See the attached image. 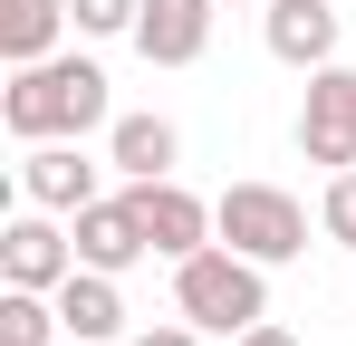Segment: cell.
I'll use <instances>...</instances> for the list:
<instances>
[{
    "mask_svg": "<svg viewBox=\"0 0 356 346\" xmlns=\"http://www.w3.org/2000/svg\"><path fill=\"white\" fill-rule=\"evenodd\" d=\"M0 125L19 135V145H58V135H97V125H116V97H106V67L97 58H29V67H10V87H0Z\"/></svg>",
    "mask_w": 356,
    "mask_h": 346,
    "instance_id": "cell-1",
    "label": "cell"
},
{
    "mask_svg": "<svg viewBox=\"0 0 356 346\" xmlns=\"http://www.w3.org/2000/svg\"><path fill=\"white\" fill-rule=\"evenodd\" d=\"M174 318H193L202 337H241L270 318V270L232 240H202L193 260H174Z\"/></svg>",
    "mask_w": 356,
    "mask_h": 346,
    "instance_id": "cell-2",
    "label": "cell"
},
{
    "mask_svg": "<svg viewBox=\"0 0 356 346\" xmlns=\"http://www.w3.org/2000/svg\"><path fill=\"white\" fill-rule=\"evenodd\" d=\"M212 222H222V240L250 250L260 270H289L298 250H308V202L280 192V183H232V192L212 202Z\"/></svg>",
    "mask_w": 356,
    "mask_h": 346,
    "instance_id": "cell-3",
    "label": "cell"
},
{
    "mask_svg": "<svg viewBox=\"0 0 356 346\" xmlns=\"http://www.w3.org/2000/svg\"><path fill=\"white\" fill-rule=\"evenodd\" d=\"M298 154L327 173L356 164V67H308V97H298Z\"/></svg>",
    "mask_w": 356,
    "mask_h": 346,
    "instance_id": "cell-4",
    "label": "cell"
},
{
    "mask_svg": "<svg viewBox=\"0 0 356 346\" xmlns=\"http://www.w3.org/2000/svg\"><path fill=\"white\" fill-rule=\"evenodd\" d=\"M67 270H77V231H67V212H10L0 222V288H58Z\"/></svg>",
    "mask_w": 356,
    "mask_h": 346,
    "instance_id": "cell-5",
    "label": "cell"
},
{
    "mask_svg": "<svg viewBox=\"0 0 356 346\" xmlns=\"http://www.w3.org/2000/svg\"><path fill=\"white\" fill-rule=\"evenodd\" d=\"M135 192V212H145V240H154V260H193L202 240H222V222H212V202L193 192V183H125Z\"/></svg>",
    "mask_w": 356,
    "mask_h": 346,
    "instance_id": "cell-6",
    "label": "cell"
},
{
    "mask_svg": "<svg viewBox=\"0 0 356 346\" xmlns=\"http://www.w3.org/2000/svg\"><path fill=\"white\" fill-rule=\"evenodd\" d=\"M67 231H77V260L87 270H135V260H154V240H145V212H135V192H97L87 212H67Z\"/></svg>",
    "mask_w": 356,
    "mask_h": 346,
    "instance_id": "cell-7",
    "label": "cell"
},
{
    "mask_svg": "<svg viewBox=\"0 0 356 346\" xmlns=\"http://www.w3.org/2000/svg\"><path fill=\"white\" fill-rule=\"evenodd\" d=\"M212 10L222 0H145L135 10V58L145 67H193L212 49Z\"/></svg>",
    "mask_w": 356,
    "mask_h": 346,
    "instance_id": "cell-8",
    "label": "cell"
},
{
    "mask_svg": "<svg viewBox=\"0 0 356 346\" xmlns=\"http://www.w3.org/2000/svg\"><path fill=\"white\" fill-rule=\"evenodd\" d=\"M19 202H39V212H87V202H97V164L77 154V135L19 154Z\"/></svg>",
    "mask_w": 356,
    "mask_h": 346,
    "instance_id": "cell-9",
    "label": "cell"
},
{
    "mask_svg": "<svg viewBox=\"0 0 356 346\" xmlns=\"http://www.w3.org/2000/svg\"><path fill=\"white\" fill-rule=\"evenodd\" d=\"M260 39H270L280 67L308 77V67L337 58V10H327V0H270V10H260Z\"/></svg>",
    "mask_w": 356,
    "mask_h": 346,
    "instance_id": "cell-10",
    "label": "cell"
},
{
    "mask_svg": "<svg viewBox=\"0 0 356 346\" xmlns=\"http://www.w3.org/2000/svg\"><path fill=\"white\" fill-rule=\"evenodd\" d=\"M58 318H67V346H116L125 337V288H116V270H67L58 279Z\"/></svg>",
    "mask_w": 356,
    "mask_h": 346,
    "instance_id": "cell-11",
    "label": "cell"
},
{
    "mask_svg": "<svg viewBox=\"0 0 356 346\" xmlns=\"http://www.w3.org/2000/svg\"><path fill=\"white\" fill-rule=\"evenodd\" d=\"M106 164H116L125 183H164V173L183 164L174 115H116V125H106Z\"/></svg>",
    "mask_w": 356,
    "mask_h": 346,
    "instance_id": "cell-12",
    "label": "cell"
},
{
    "mask_svg": "<svg viewBox=\"0 0 356 346\" xmlns=\"http://www.w3.org/2000/svg\"><path fill=\"white\" fill-rule=\"evenodd\" d=\"M77 29L67 0H0V58L29 67V58H58V39Z\"/></svg>",
    "mask_w": 356,
    "mask_h": 346,
    "instance_id": "cell-13",
    "label": "cell"
},
{
    "mask_svg": "<svg viewBox=\"0 0 356 346\" xmlns=\"http://www.w3.org/2000/svg\"><path fill=\"white\" fill-rule=\"evenodd\" d=\"M58 288H0V346H58Z\"/></svg>",
    "mask_w": 356,
    "mask_h": 346,
    "instance_id": "cell-14",
    "label": "cell"
},
{
    "mask_svg": "<svg viewBox=\"0 0 356 346\" xmlns=\"http://www.w3.org/2000/svg\"><path fill=\"white\" fill-rule=\"evenodd\" d=\"M67 10H77V39H135L145 0H67Z\"/></svg>",
    "mask_w": 356,
    "mask_h": 346,
    "instance_id": "cell-15",
    "label": "cell"
},
{
    "mask_svg": "<svg viewBox=\"0 0 356 346\" xmlns=\"http://www.w3.org/2000/svg\"><path fill=\"white\" fill-rule=\"evenodd\" d=\"M318 231L356 250V164H347V173H327V202H318Z\"/></svg>",
    "mask_w": 356,
    "mask_h": 346,
    "instance_id": "cell-16",
    "label": "cell"
},
{
    "mask_svg": "<svg viewBox=\"0 0 356 346\" xmlns=\"http://www.w3.org/2000/svg\"><path fill=\"white\" fill-rule=\"evenodd\" d=\"M125 346H202V327H193V318H164V327H135Z\"/></svg>",
    "mask_w": 356,
    "mask_h": 346,
    "instance_id": "cell-17",
    "label": "cell"
},
{
    "mask_svg": "<svg viewBox=\"0 0 356 346\" xmlns=\"http://www.w3.org/2000/svg\"><path fill=\"white\" fill-rule=\"evenodd\" d=\"M232 346H298V337H289V327H280V318H260V327H241Z\"/></svg>",
    "mask_w": 356,
    "mask_h": 346,
    "instance_id": "cell-18",
    "label": "cell"
},
{
    "mask_svg": "<svg viewBox=\"0 0 356 346\" xmlns=\"http://www.w3.org/2000/svg\"><path fill=\"white\" fill-rule=\"evenodd\" d=\"M222 10H270V0H222Z\"/></svg>",
    "mask_w": 356,
    "mask_h": 346,
    "instance_id": "cell-19",
    "label": "cell"
},
{
    "mask_svg": "<svg viewBox=\"0 0 356 346\" xmlns=\"http://www.w3.org/2000/svg\"><path fill=\"white\" fill-rule=\"evenodd\" d=\"M58 346H67V337H58Z\"/></svg>",
    "mask_w": 356,
    "mask_h": 346,
    "instance_id": "cell-20",
    "label": "cell"
}]
</instances>
